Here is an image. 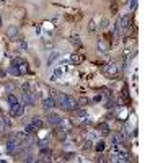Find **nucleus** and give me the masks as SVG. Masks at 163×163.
I'll return each mask as SVG.
<instances>
[{
    "instance_id": "nucleus-1",
    "label": "nucleus",
    "mask_w": 163,
    "mask_h": 163,
    "mask_svg": "<svg viewBox=\"0 0 163 163\" xmlns=\"http://www.w3.org/2000/svg\"><path fill=\"white\" fill-rule=\"evenodd\" d=\"M55 106L62 108L64 111H75L78 108V103L74 96H69V95H59L57 100H55Z\"/></svg>"
},
{
    "instance_id": "nucleus-2",
    "label": "nucleus",
    "mask_w": 163,
    "mask_h": 163,
    "mask_svg": "<svg viewBox=\"0 0 163 163\" xmlns=\"http://www.w3.org/2000/svg\"><path fill=\"white\" fill-rule=\"evenodd\" d=\"M20 103H23L25 106H33L34 103H36V95H34L31 90L23 91V96H21V101Z\"/></svg>"
},
{
    "instance_id": "nucleus-3",
    "label": "nucleus",
    "mask_w": 163,
    "mask_h": 163,
    "mask_svg": "<svg viewBox=\"0 0 163 163\" xmlns=\"http://www.w3.org/2000/svg\"><path fill=\"white\" fill-rule=\"evenodd\" d=\"M10 114L13 118H20V116H23L25 114V105L23 103H15V105H11L10 106Z\"/></svg>"
},
{
    "instance_id": "nucleus-4",
    "label": "nucleus",
    "mask_w": 163,
    "mask_h": 163,
    "mask_svg": "<svg viewBox=\"0 0 163 163\" xmlns=\"http://www.w3.org/2000/svg\"><path fill=\"white\" fill-rule=\"evenodd\" d=\"M118 23H119V28H121L122 33H127V31L130 30V17L129 15H122Z\"/></svg>"
},
{
    "instance_id": "nucleus-5",
    "label": "nucleus",
    "mask_w": 163,
    "mask_h": 163,
    "mask_svg": "<svg viewBox=\"0 0 163 163\" xmlns=\"http://www.w3.org/2000/svg\"><path fill=\"white\" fill-rule=\"evenodd\" d=\"M47 122H49L51 126H54V127H61L62 126V118L59 116V114H55V113H47Z\"/></svg>"
},
{
    "instance_id": "nucleus-6",
    "label": "nucleus",
    "mask_w": 163,
    "mask_h": 163,
    "mask_svg": "<svg viewBox=\"0 0 163 163\" xmlns=\"http://www.w3.org/2000/svg\"><path fill=\"white\" fill-rule=\"evenodd\" d=\"M105 72H106V75H109V77H114V75H118V72H119V67H118V64H114V62H109L108 65L105 67Z\"/></svg>"
},
{
    "instance_id": "nucleus-7",
    "label": "nucleus",
    "mask_w": 163,
    "mask_h": 163,
    "mask_svg": "<svg viewBox=\"0 0 163 163\" xmlns=\"http://www.w3.org/2000/svg\"><path fill=\"white\" fill-rule=\"evenodd\" d=\"M7 34H8V38L13 39V41H18V39H20V36H18L20 31H18L17 26H10L8 30H7Z\"/></svg>"
},
{
    "instance_id": "nucleus-8",
    "label": "nucleus",
    "mask_w": 163,
    "mask_h": 163,
    "mask_svg": "<svg viewBox=\"0 0 163 163\" xmlns=\"http://www.w3.org/2000/svg\"><path fill=\"white\" fill-rule=\"evenodd\" d=\"M98 51L103 52V54H108L109 52V44L105 41V39H100V41H98Z\"/></svg>"
},
{
    "instance_id": "nucleus-9",
    "label": "nucleus",
    "mask_w": 163,
    "mask_h": 163,
    "mask_svg": "<svg viewBox=\"0 0 163 163\" xmlns=\"http://www.w3.org/2000/svg\"><path fill=\"white\" fill-rule=\"evenodd\" d=\"M54 106H55V100H54V98H46V100H42V108H44L46 111L52 109Z\"/></svg>"
},
{
    "instance_id": "nucleus-10",
    "label": "nucleus",
    "mask_w": 163,
    "mask_h": 163,
    "mask_svg": "<svg viewBox=\"0 0 163 163\" xmlns=\"http://www.w3.org/2000/svg\"><path fill=\"white\" fill-rule=\"evenodd\" d=\"M51 153H52V152H51V150L49 149H42L41 150V153H39V157H41V160H51Z\"/></svg>"
},
{
    "instance_id": "nucleus-11",
    "label": "nucleus",
    "mask_w": 163,
    "mask_h": 163,
    "mask_svg": "<svg viewBox=\"0 0 163 163\" xmlns=\"http://www.w3.org/2000/svg\"><path fill=\"white\" fill-rule=\"evenodd\" d=\"M75 118H77V119H86V118H88V113H86V111L85 109H75Z\"/></svg>"
},
{
    "instance_id": "nucleus-12",
    "label": "nucleus",
    "mask_w": 163,
    "mask_h": 163,
    "mask_svg": "<svg viewBox=\"0 0 163 163\" xmlns=\"http://www.w3.org/2000/svg\"><path fill=\"white\" fill-rule=\"evenodd\" d=\"M70 42H72L75 47L82 46V41H80V36H78V34H72V36H70Z\"/></svg>"
},
{
    "instance_id": "nucleus-13",
    "label": "nucleus",
    "mask_w": 163,
    "mask_h": 163,
    "mask_svg": "<svg viewBox=\"0 0 163 163\" xmlns=\"http://www.w3.org/2000/svg\"><path fill=\"white\" fill-rule=\"evenodd\" d=\"M70 62L75 64V65H78V64H82V62H83V55H78V54L70 55Z\"/></svg>"
},
{
    "instance_id": "nucleus-14",
    "label": "nucleus",
    "mask_w": 163,
    "mask_h": 163,
    "mask_svg": "<svg viewBox=\"0 0 163 163\" xmlns=\"http://www.w3.org/2000/svg\"><path fill=\"white\" fill-rule=\"evenodd\" d=\"M98 130L103 132V134H109V126L106 124V122H101V124L98 126Z\"/></svg>"
},
{
    "instance_id": "nucleus-15",
    "label": "nucleus",
    "mask_w": 163,
    "mask_h": 163,
    "mask_svg": "<svg viewBox=\"0 0 163 163\" xmlns=\"http://www.w3.org/2000/svg\"><path fill=\"white\" fill-rule=\"evenodd\" d=\"M105 149H106L105 140H98V142H96V145H95V150H96V152H103Z\"/></svg>"
},
{
    "instance_id": "nucleus-16",
    "label": "nucleus",
    "mask_w": 163,
    "mask_h": 163,
    "mask_svg": "<svg viewBox=\"0 0 163 163\" xmlns=\"http://www.w3.org/2000/svg\"><path fill=\"white\" fill-rule=\"evenodd\" d=\"M13 67H15V65H13ZM17 69H18V72H20V75H23V74H26V72H28V64H26V61H25V62H23V64H21V65H18V67H17Z\"/></svg>"
},
{
    "instance_id": "nucleus-17",
    "label": "nucleus",
    "mask_w": 163,
    "mask_h": 163,
    "mask_svg": "<svg viewBox=\"0 0 163 163\" xmlns=\"http://www.w3.org/2000/svg\"><path fill=\"white\" fill-rule=\"evenodd\" d=\"M36 129H38V127L34 126L33 122H31V124H28V126L25 127V132H26V134H34V132H36Z\"/></svg>"
},
{
    "instance_id": "nucleus-18",
    "label": "nucleus",
    "mask_w": 163,
    "mask_h": 163,
    "mask_svg": "<svg viewBox=\"0 0 163 163\" xmlns=\"http://www.w3.org/2000/svg\"><path fill=\"white\" fill-rule=\"evenodd\" d=\"M23 62H25V59H23V57H13V59H11V64H10V65L18 67V65H21Z\"/></svg>"
},
{
    "instance_id": "nucleus-19",
    "label": "nucleus",
    "mask_w": 163,
    "mask_h": 163,
    "mask_svg": "<svg viewBox=\"0 0 163 163\" xmlns=\"http://www.w3.org/2000/svg\"><path fill=\"white\" fill-rule=\"evenodd\" d=\"M121 140H122V137H121V134H114L113 136V145L116 147V145H119L121 144Z\"/></svg>"
},
{
    "instance_id": "nucleus-20",
    "label": "nucleus",
    "mask_w": 163,
    "mask_h": 163,
    "mask_svg": "<svg viewBox=\"0 0 163 163\" xmlns=\"http://www.w3.org/2000/svg\"><path fill=\"white\" fill-rule=\"evenodd\" d=\"M108 25H109V21L106 18H101L100 20V30H106L108 28Z\"/></svg>"
},
{
    "instance_id": "nucleus-21",
    "label": "nucleus",
    "mask_w": 163,
    "mask_h": 163,
    "mask_svg": "<svg viewBox=\"0 0 163 163\" xmlns=\"http://www.w3.org/2000/svg\"><path fill=\"white\" fill-rule=\"evenodd\" d=\"M31 122H33V124H34V126H36V127H38V129H39V127H41V126H42V121H41V119H39L38 116H34L33 119H31Z\"/></svg>"
},
{
    "instance_id": "nucleus-22",
    "label": "nucleus",
    "mask_w": 163,
    "mask_h": 163,
    "mask_svg": "<svg viewBox=\"0 0 163 163\" xmlns=\"http://www.w3.org/2000/svg\"><path fill=\"white\" fill-rule=\"evenodd\" d=\"M55 134H57V139H61V140H62V139H65V136H67L65 129H57V132H55Z\"/></svg>"
},
{
    "instance_id": "nucleus-23",
    "label": "nucleus",
    "mask_w": 163,
    "mask_h": 163,
    "mask_svg": "<svg viewBox=\"0 0 163 163\" xmlns=\"http://www.w3.org/2000/svg\"><path fill=\"white\" fill-rule=\"evenodd\" d=\"M77 103H78V106H85V105H88V103H90V100L83 96V98H80V100H77Z\"/></svg>"
},
{
    "instance_id": "nucleus-24",
    "label": "nucleus",
    "mask_w": 163,
    "mask_h": 163,
    "mask_svg": "<svg viewBox=\"0 0 163 163\" xmlns=\"http://www.w3.org/2000/svg\"><path fill=\"white\" fill-rule=\"evenodd\" d=\"M15 103H18V98L15 96V95H8V105H15Z\"/></svg>"
},
{
    "instance_id": "nucleus-25",
    "label": "nucleus",
    "mask_w": 163,
    "mask_h": 163,
    "mask_svg": "<svg viewBox=\"0 0 163 163\" xmlns=\"http://www.w3.org/2000/svg\"><path fill=\"white\" fill-rule=\"evenodd\" d=\"M129 7H130V10H136L137 8V0H130V2H129Z\"/></svg>"
},
{
    "instance_id": "nucleus-26",
    "label": "nucleus",
    "mask_w": 163,
    "mask_h": 163,
    "mask_svg": "<svg viewBox=\"0 0 163 163\" xmlns=\"http://www.w3.org/2000/svg\"><path fill=\"white\" fill-rule=\"evenodd\" d=\"M88 31H90V33H93V31H95V23H93V21L90 23V26H88Z\"/></svg>"
},
{
    "instance_id": "nucleus-27",
    "label": "nucleus",
    "mask_w": 163,
    "mask_h": 163,
    "mask_svg": "<svg viewBox=\"0 0 163 163\" xmlns=\"http://www.w3.org/2000/svg\"><path fill=\"white\" fill-rule=\"evenodd\" d=\"M113 103H114L113 100H109V101H108V105H106V108H113V106H114Z\"/></svg>"
},
{
    "instance_id": "nucleus-28",
    "label": "nucleus",
    "mask_w": 163,
    "mask_h": 163,
    "mask_svg": "<svg viewBox=\"0 0 163 163\" xmlns=\"http://www.w3.org/2000/svg\"><path fill=\"white\" fill-rule=\"evenodd\" d=\"M90 147H91V142H86V144H85V147H83V149H85V150H88Z\"/></svg>"
},
{
    "instance_id": "nucleus-29",
    "label": "nucleus",
    "mask_w": 163,
    "mask_h": 163,
    "mask_svg": "<svg viewBox=\"0 0 163 163\" xmlns=\"http://www.w3.org/2000/svg\"><path fill=\"white\" fill-rule=\"evenodd\" d=\"M105 96H111V91L109 90H105Z\"/></svg>"
},
{
    "instance_id": "nucleus-30",
    "label": "nucleus",
    "mask_w": 163,
    "mask_h": 163,
    "mask_svg": "<svg viewBox=\"0 0 163 163\" xmlns=\"http://www.w3.org/2000/svg\"><path fill=\"white\" fill-rule=\"evenodd\" d=\"M2 127H3V122H2V119H0V130H2Z\"/></svg>"
},
{
    "instance_id": "nucleus-31",
    "label": "nucleus",
    "mask_w": 163,
    "mask_h": 163,
    "mask_svg": "<svg viewBox=\"0 0 163 163\" xmlns=\"http://www.w3.org/2000/svg\"><path fill=\"white\" fill-rule=\"evenodd\" d=\"M0 26H2V15H0Z\"/></svg>"
},
{
    "instance_id": "nucleus-32",
    "label": "nucleus",
    "mask_w": 163,
    "mask_h": 163,
    "mask_svg": "<svg viewBox=\"0 0 163 163\" xmlns=\"http://www.w3.org/2000/svg\"><path fill=\"white\" fill-rule=\"evenodd\" d=\"M0 2H7V0H0Z\"/></svg>"
}]
</instances>
